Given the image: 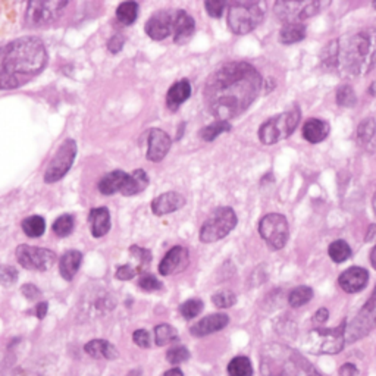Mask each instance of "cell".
Instances as JSON below:
<instances>
[{"mask_svg":"<svg viewBox=\"0 0 376 376\" xmlns=\"http://www.w3.org/2000/svg\"><path fill=\"white\" fill-rule=\"evenodd\" d=\"M262 76L247 62L224 63L209 76L205 85V103L218 121L234 119L256 101Z\"/></svg>","mask_w":376,"mask_h":376,"instance_id":"cell-1","label":"cell"},{"mask_svg":"<svg viewBox=\"0 0 376 376\" xmlns=\"http://www.w3.org/2000/svg\"><path fill=\"white\" fill-rule=\"evenodd\" d=\"M48 65V52L37 37H21L0 48V90H15L36 79Z\"/></svg>","mask_w":376,"mask_h":376,"instance_id":"cell-2","label":"cell"},{"mask_svg":"<svg viewBox=\"0 0 376 376\" xmlns=\"http://www.w3.org/2000/svg\"><path fill=\"white\" fill-rule=\"evenodd\" d=\"M260 372L262 376H322L300 353L278 342L262 348Z\"/></svg>","mask_w":376,"mask_h":376,"instance_id":"cell-3","label":"cell"},{"mask_svg":"<svg viewBox=\"0 0 376 376\" xmlns=\"http://www.w3.org/2000/svg\"><path fill=\"white\" fill-rule=\"evenodd\" d=\"M338 63L350 75H364L376 66V28L356 32L340 44Z\"/></svg>","mask_w":376,"mask_h":376,"instance_id":"cell-4","label":"cell"},{"mask_svg":"<svg viewBox=\"0 0 376 376\" xmlns=\"http://www.w3.org/2000/svg\"><path fill=\"white\" fill-rule=\"evenodd\" d=\"M346 322L337 328H315L307 333L303 348L312 355H337L346 346Z\"/></svg>","mask_w":376,"mask_h":376,"instance_id":"cell-5","label":"cell"},{"mask_svg":"<svg viewBox=\"0 0 376 376\" xmlns=\"http://www.w3.org/2000/svg\"><path fill=\"white\" fill-rule=\"evenodd\" d=\"M264 18V5L259 2H234L228 9V27L242 36L256 30Z\"/></svg>","mask_w":376,"mask_h":376,"instance_id":"cell-6","label":"cell"},{"mask_svg":"<svg viewBox=\"0 0 376 376\" xmlns=\"http://www.w3.org/2000/svg\"><path fill=\"white\" fill-rule=\"evenodd\" d=\"M300 110H298V107H294L289 112L268 119L259 129V140L263 145L271 146L275 143H280L281 140L289 138L295 131L298 123H300Z\"/></svg>","mask_w":376,"mask_h":376,"instance_id":"cell-7","label":"cell"},{"mask_svg":"<svg viewBox=\"0 0 376 376\" xmlns=\"http://www.w3.org/2000/svg\"><path fill=\"white\" fill-rule=\"evenodd\" d=\"M237 215L231 207H218L213 210L200 228L202 242H216L225 238L237 227Z\"/></svg>","mask_w":376,"mask_h":376,"instance_id":"cell-8","label":"cell"},{"mask_svg":"<svg viewBox=\"0 0 376 376\" xmlns=\"http://www.w3.org/2000/svg\"><path fill=\"white\" fill-rule=\"evenodd\" d=\"M259 234L272 250H281L289 241L290 228L285 216L280 213H269L259 222Z\"/></svg>","mask_w":376,"mask_h":376,"instance_id":"cell-9","label":"cell"},{"mask_svg":"<svg viewBox=\"0 0 376 376\" xmlns=\"http://www.w3.org/2000/svg\"><path fill=\"white\" fill-rule=\"evenodd\" d=\"M376 326V286L369 297V300L364 303L356 317L351 320V324L346 326V341L356 342L360 338L366 337L370 331Z\"/></svg>","mask_w":376,"mask_h":376,"instance_id":"cell-10","label":"cell"},{"mask_svg":"<svg viewBox=\"0 0 376 376\" xmlns=\"http://www.w3.org/2000/svg\"><path fill=\"white\" fill-rule=\"evenodd\" d=\"M76 152H79V147H76V143L74 140L70 138L63 141L56 154L52 158L46 172H44V182L53 184L62 180L71 169L76 158Z\"/></svg>","mask_w":376,"mask_h":376,"instance_id":"cell-11","label":"cell"},{"mask_svg":"<svg viewBox=\"0 0 376 376\" xmlns=\"http://www.w3.org/2000/svg\"><path fill=\"white\" fill-rule=\"evenodd\" d=\"M15 256L21 267L30 271L46 272L53 268L54 262H56V254H54V251L27 244L18 246L15 250Z\"/></svg>","mask_w":376,"mask_h":376,"instance_id":"cell-12","label":"cell"},{"mask_svg":"<svg viewBox=\"0 0 376 376\" xmlns=\"http://www.w3.org/2000/svg\"><path fill=\"white\" fill-rule=\"evenodd\" d=\"M66 6H68V2H62V0H49V2H41V0H39V2H31L28 3L25 12L27 25H48L62 15Z\"/></svg>","mask_w":376,"mask_h":376,"instance_id":"cell-13","label":"cell"},{"mask_svg":"<svg viewBox=\"0 0 376 376\" xmlns=\"http://www.w3.org/2000/svg\"><path fill=\"white\" fill-rule=\"evenodd\" d=\"M322 6L320 2H276L273 10L285 24H303L304 19L319 14Z\"/></svg>","mask_w":376,"mask_h":376,"instance_id":"cell-14","label":"cell"},{"mask_svg":"<svg viewBox=\"0 0 376 376\" xmlns=\"http://www.w3.org/2000/svg\"><path fill=\"white\" fill-rule=\"evenodd\" d=\"M80 306L87 316L97 317L112 312L116 306V300L112 293L106 291L105 289H92L83 295Z\"/></svg>","mask_w":376,"mask_h":376,"instance_id":"cell-15","label":"cell"},{"mask_svg":"<svg viewBox=\"0 0 376 376\" xmlns=\"http://www.w3.org/2000/svg\"><path fill=\"white\" fill-rule=\"evenodd\" d=\"M175 10H158L146 24V34L153 40H165L174 36Z\"/></svg>","mask_w":376,"mask_h":376,"instance_id":"cell-16","label":"cell"},{"mask_svg":"<svg viewBox=\"0 0 376 376\" xmlns=\"http://www.w3.org/2000/svg\"><path fill=\"white\" fill-rule=\"evenodd\" d=\"M188 267V250L182 246L172 247L159 264V273L163 276H169L178 273Z\"/></svg>","mask_w":376,"mask_h":376,"instance_id":"cell-17","label":"cell"},{"mask_svg":"<svg viewBox=\"0 0 376 376\" xmlns=\"http://www.w3.org/2000/svg\"><path fill=\"white\" fill-rule=\"evenodd\" d=\"M171 146L172 140L167 132L153 128L149 134V150L146 153V158L152 162H160L171 150Z\"/></svg>","mask_w":376,"mask_h":376,"instance_id":"cell-18","label":"cell"},{"mask_svg":"<svg viewBox=\"0 0 376 376\" xmlns=\"http://www.w3.org/2000/svg\"><path fill=\"white\" fill-rule=\"evenodd\" d=\"M369 281V273L366 269L353 267L347 271L342 272L338 278V284L342 290L350 294H355L362 291L364 286L368 285Z\"/></svg>","mask_w":376,"mask_h":376,"instance_id":"cell-19","label":"cell"},{"mask_svg":"<svg viewBox=\"0 0 376 376\" xmlns=\"http://www.w3.org/2000/svg\"><path fill=\"white\" fill-rule=\"evenodd\" d=\"M185 205V197L176 191L163 193L152 202V210L154 215L163 216L168 213H174L180 210Z\"/></svg>","mask_w":376,"mask_h":376,"instance_id":"cell-20","label":"cell"},{"mask_svg":"<svg viewBox=\"0 0 376 376\" xmlns=\"http://www.w3.org/2000/svg\"><path fill=\"white\" fill-rule=\"evenodd\" d=\"M196 21L191 15H188L185 10H175L174 22V41L176 44H185L194 34Z\"/></svg>","mask_w":376,"mask_h":376,"instance_id":"cell-21","label":"cell"},{"mask_svg":"<svg viewBox=\"0 0 376 376\" xmlns=\"http://www.w3.org/2000/svg\"><path fill=\"white\" fill-rule=\"evenodd\" d=\"M228 324H229V317L224 313L209 315L191 326V335L198 338L206 337L213 333H218V331H222Z\"/></svg>","mask_w":376,"mask_h":376,"instance_id":"cell-22","label":"cell"},{"mask_svg":"<svg viewBox=\"0 0 376 376\" xmlns=\"http://www.w3.org/2000/svg\"><path fill=\"white\" fill-rule=\"evenodd\" d=\"M129 182V174L124 171H114L106 174L98 182V191L105 196H112L115 193H124Z\"/></svg>","mask_w":376,"mask_h":376,"instance_id":"cell-23","label":"cell"},{"mask_svg":"<svg viewBox=\"0 0 376 376\" xmlns=\"http://www.w3.org/2000/svg\"><path fill=\"white\" fill-rule=\"evenodd\" d=\"M88 224H90L93 237H105L110 229V212L107 207L93 209L90 215H88Z\"/></svg>","mask_w":376,"mask_h":376,"instance_id":"cell-24","label":"cell"},{"mask_svg":"<svg viewBox=\"0 0 376 376\" xmlns=\"http://www.w3.org/2000/svg\"><path fill=\"white\" fill-rule=\"evenodd\" d=\"M191 94V84L188 80H180L176 81L167 94V105L168 107L175 112V110H178V107L187 101L188 97Z\"/></svg>","mask_w":376,"mask_h":376,"instance_id":"cell-25","label":"cell"},{"mask_svg":"<svg viewBox=\"0 0 376 376\" xmlns=\"http://www.w3.org/2000/svg\"><path fill=\"white\" fill-rule=\"evenodd\" d=\"M84 351L93 359H105L114 360L118 357V350L115 346L110 344L106 340H92L87 342Z\"/></svg>","mask_w":376,"mask_h":376,"instance_id":"cell-26","label":"cell"},{"mask_svg":"<svg viewBox=\"0 0 376 376\" xmlns=\"http://www.w3.org/2000/svg\"><path fill=\"white\" fill-rule=\"evenodd\" d=\"M83 262V254L76 250L66 251L59 260V271L62 278L66 281H72L74 276L79 272Z\"/></svg>","mask_w":376,"mask_h":376,"instance_id":"cell-27","label":"cell"},{"mask_svg":"<svg viewBox=\"0 0 376 376\" xmlns=\"http://www.w3.org/2000/svg\"><path fill=\"white\" fill-rule=\"evenodd\" d=\"M329 136V124L322 119H311L307 121L303 127V137L306 141L317 145V143L324 141Z\"/></svg>","mask_w":376,"mask_h":376,"instance_id":"cell-28","label":"cell"},{"mask_svg":"<svg viewBox=\"0 0 376 376\" xmlns=\"http://www.w3.org/2000/svg\"><path fill=\"white\" fill-rule=\"evenodd\" d=\"M306 37L304 24H284L280 31V41L282 44H294Z\"/></svg>","mask_w":376,"mask_h":376,"instance_id":"cell-29","label":"cell"},{"mask_svg":"<svg viewBox=\"0 0 376 376\" xmlns=\"http://www.w3.org/2000/svg\"><path fill=\"white\" fill-rule=\"evenodd\" d=\"M149 185V176L143 169H137L132 174H129V182L123 193L124 196H136L141 191H145V188Z\"/></svg>","mask_w":376,"mask_h":376,"instance_id":"cell-30","label":"cell"},{"mask_svg":"<svg viewBox=\"0 0 376 376\" xmlns=\"http://www.w3.org/2000/svg\"><path fill=\"white\" fill-rule=\"evenodd\" d=\"M22 231H24V234L30 238H39L44 234V231H46V220L39 215L30 216L22 220Z\"/></svg>","mask_w":376,"mask_h":376,"instance_id":"cell-31","label":"cell"},{"mask_svg":"<svg viewBox=\"0 0 376 376\" xmlns=\"http://www.w3.org/2000/svg\"><path fill=\"white\" fill-rule=\"evenodd\" d=\"M138 17V3L136 2H124L116 9V18L124 25L134 24Z\"/></svg>","mask_w":376,"mask_h":376,"instance_id":"cell-32","label":"cell"},{"mask_svg":"<svg viewBox=\"0 0 376 376\" xmlns=\"http://www.w3.org/2000/svg\"><path fill=\"white\" fill-rule=\"evenodd\" d=\"M227 370L229 376H253L251 362L246 356H237L232 359Z\"/></svg>","mask_w":376,"mask_h":376,"instance_id":"cell-33","label":"cell"},{"mask_svg":"<svg viewBox=\"0 0 376 376\" xmlns=\"http://www.w3.org/2000/svg\"><path fill=\"white\" fill-rule=\"evenodd\" d=\"M328 254H329V258L333 259V262L344 263L346 260H348L351 258L353 251L344 240H337L329 246Z\"/></svg>","mask_w":376,"mask_h":376,"instance_id":"cell-34","label":"cell"},{"mask_svg":"<svg viewBox=\"0 0 376 376\" xmlns=\"http://www.w3.org/2000/svg\"><path fill=\"white\" fill-rule=\"evenodd\" d=\"M176 338H178V334H176V329L171 325L162 324L154 328V341H156L159 347L171 344V342L176 341Z\"/></svg>","mask_w":376,"mask_h":376,"instance_id":"cell-35","label":"cell"},{"mask_svg":"<svg viewBox=\"0 0 376 376\" xmlns=\"http://www.w3.org/2000/svg\"><path fill=\"white\" fill-rule=\"evenodd\" d=\"M231 129V124L227 123V121H215L213 124H210L205 127L200 131V138L203 141H213L216 137H219L224 132H228Z\"/></svg>","mask_w":376,"mask_h":376,"instance_id":"cell-36","label":"cell"},{"mask_svg":"<svg viewBox=\"0 0 376 376\" xmlns=\"http://www.w3.org/2000/svg\"><path fill=\"white\" fill-rule=\"evenodd\" d=\"M313 297V290L311 289V286H306V285H302V286H297V289H294L290 295H289V303L290 306L293 307H302L304 306L306 303H309L312 300Z\"/></svg>","mask_w":376,"mask_h":376,"instance_id":"cell-37","label":"cell"},{"mask_svg":"<svg viewBox=\"0 0 376 376\" xmlns=\"http://www.w3.org/2000/svg\"><path fill=\"white\" fill-rule=\"evenodd\" d=\"M74 218L71 215H62L54 220L52 229L59 237H68L74 231Z\"/></svg>","mask_w":376,"mask_h":376,"instance_id":"cell-38","label":"cell"},{"mask_svg":"<svg viewBox=\"0 0 376 376\" xmlns=\"http://www.w3.org/2000/svg\"><path fill=\"white\" fill-rule=\"evenodd\" d=\"M375 129H376V123L373 118H368L363 121L357 128V141L360 143V145H366V143H369L373 138Z\"/></svg>","mask_w":376,"mask_h":376,"instance_id":"cell-39","label":"cell"},{"mask_svg":"<svg viewBox=\"0 0 376 376\" xmlns=\"http://www.w3.org/2000/svg\"><path fill=\"white\" fill-rule=\"evenodd\" d=\"M337 103L344 107H355L357 103V97L355 90L350 85H342L337 92Z\"/></svg>","mask_w":376,"mask_h":376,"instance_id":"cell-40","label":"cell"},{"mask_svg":"<svg viewBox=\"0 0 376 376\" xmlns=\"http://www.w3.org/2000/svg\"><path fill=\"white\" fill-rule=\"evenodd\" d=\"M203 311V302L198 300V298H191V300H187L185 303L181 304L180 312L181 315L187 319H194L196 316H198Z\"/></svg>","mask_w":376,"mask_h":376,"instance_id":"cell-41","label":"cell"},{"mask_svg":"<svg viewBox=\"0 0 376 376\" xmlns=\"http://www.w3.org/2000/svg\"><path fill=\"white\" fill-rule=\"evenodd\" d=\"M212 303L219 309H229V307H232L237 303V295L232 291H229V290L219 291V293L213 294Z\"/></svg>","mask_w":376,"mask_h":376,"instance_id":"cell-42","label":"cell"},{"mask_svg":"<svg viewBox=\"0 0 376 376\" xmlns=\"http://www.w3.org/2000/svg\"><path fill=\"white\" fill-rule=\"evenodd\" d=\"M190 359V351H188L185 347H174L167 353V360L171 364H181Z\"/></svg>","mask_w":376,"mask_h":376,"instance_id":"cell-43","label":"cell"},{"mask_svg":"<svg viewBox=\"0 0 376 376\" xmlns=\"http://www.w3.org/2000/svg\"><path fill=\"white\" fill-rule=\"evenodd\" d=\"M18 280V271L10 267V264H2L0 267V284L5 286H10L14 285Z\"/></svg>","mask_w":376,"mask_h":376,"instance_id":"cell-44","label":"cell"},{"mask_svg":"<svg viewBox=\"0 0 376 376\" xmlns=\"http://www.w3.org/2000/svg\"><path fill=\"white\" fill-rule=\"evenodd\" d=\"M138 286L145 291H158L162 289V284L158 281L156 276L146 273L138 280Z\"/></svg>","mask_w":376,"mask_h":376,"instance_id":"cell-45","label":"cell"},{"mask_svg":"<svg viewBox=\"0 0 376 376\" xmlns=\"http://www.w3.org/2000/svg\"><path fill=\"white\" fill-rule=\"evenodd\" d=\"M227 3L222 2V0H207L205 2V8L207 10V14L212 18H220L224 14Z\"/></svg>","mask_w":376,"mask_h":376,"instance_id":"cell-46","label":"cell"},{"mask_svg":"<svg viewBox=\"0 0 376 376\" xmlns=\"http://www.w3.org/2000/svg\"><path fill=\"white\" fill-rule=\"evenodd\" d=\"M140 272L138 268L131 267V264H124V267L118 268L116 271V278L121 281H129L132 278H136V275Z\"/></svg>","mask_w":376,"mask_h":376,"instance_id":"cell-47","label":"cell"},{"mask_svg":"<svg viewBox=\"0 0 376 376\" xmlns=\"http://www.w3.org/2000/svg\"><path fill=\"white\" fill-rule=\"evenodd\" d=\"M129 253L132 254V256H136V259H138L143 264H147L152 260V253L147 249H143L138 246H131Z\"/></svg>","mask_w":376,"mask_h":376,"instance_id":"cell-48","label":"cell"},{"mask_svg":"<svg viewBox=\"0 0 376 376\" xmlns=\"http://www.w3.org/2000/svg\"><path fill=\"white\" fill-rule=\"evenodd\" d=\"M132 340H134L136 344L141 348H149L150 347V335L146 329H138L132 334Z\"/></svg>","mask_w":376,"mask_h":376,"instance_id":"cell-49","label":"cell"},{"mask_svg":"<svg viewBox=\"0 0 376 376\" xmlns=\"http://www.w3.org/2000/svg\"><path fill=\"white\" fill-rule=\"evenodd\" d=\"M21 293L24 294V297L28 298L30 302H36V300H39V298L41 297V291L37 289L36 285H32V284L22 285Z\"/></svg>","mask_w":376,"mask_h":376,"instance_id":"cell-50","label":"cell"},{"mask_svg":"<svg viewBox=\"0 0 376 376\" xmlns=\"http://www.w3.org/2000/svg\"><path fill=\"white\" fill-rule=\"evenodd\" d=\"M124 43H125V39L121 34L112 36V39L107 41V49L112 53H118V52H121V49L124 48Z\"/></svg>","mask_w":376,"mask_h":376,"instance_id":"cell-51","label":"cell"},{"mask_svg":"<svg viewBox=\"0 0 376 376\" xmlns=\"http://www.w3.org/2000/svg\"><path fill=\"white\" fill-rule=\"evenodd\" d=\"M340 376H356L359 373V369L356 368V364L353 363H344L338 370Z\"/></svg>","mask_w":376,"mask_h":376,"instance_id":"cell-52","label":"cell"},{"mask_svg":"<svg viewBox=\"0 0 376 376\" xmlns=\"http://www.w3.org/2000/svg\"><path fill=\"white\" fill-rule=\"evenodd\" d=\"M329 317V312H328V309L322 307V309H319V311L313 315V322L317 324V325H324L326 320Z\"/></svg>","mask_w":376,"mask_h":376,"instance_id":"cell-53","label":"cell"},{"mask_svg":"<svg viewBox=\"0 0 376 376\" xmlns=\"http://www.w3.org/2000/svg\"><path fill=\"white\" fill-rule=\"evenodd\" d=\"M48 307H49V304H48L46 302H41V303L37 304L36 315H37L39 319H44V317H46V315H48Z\"/></svg>","mask_w":376,"mask_h":376,"instance_id":"cell-54","label":"cell"},{"mask_svg":"<svg viewBox=\"0 0 376 376\" xmlns=\"http://www.w3.org/2000/svg\"><path fill=\"white\" fill-rule=\"evenodd\" d=\"M165 376H184V373L178 368H174V369H171V370H168L167 373H165Z\"/></svg>","mask_w":376,"mask_h":376,"instance_id":"cell-55","label":"cell"},{"mask_svg":"<svg viewBox=\"0 0 376 376\" xmlns=\"http://www.w3.org/2000/svg\"><path fill=\"white\" fill-rule=\"evenodd\" d=\"M370 263H372V267L376 269V246L373 247V250L370 253Z\"/></svg>","mask_w":376,"mask_h":376,"instance_id":"cell-56","label":"cell"},{"mask_svg":"<svg viewBox=\"0 0 376 376\" xmlns=\"http://www.w3.org/2000/svg\"><path fill=\"white\" fill-rule=\"evenodd\" d=\"M372 206H373V212H375V216H376V193L373 194V200H372Z\"/></svg>","mask_w":376,"mask_h":376,"instance_id":"cell-57","label":"cell"},{"mask_svg":"<svg viewBox=\"0 0 376 376\" xmlns=\"http://www.w3.org/2000/svg\"><path fill=\"white\" fill-rule=\"evenodd\" d=\"M140 375V370H132L128 373V376H138Z\"/></svg>","mask_w":376,"mask_h":376,"instance_id":"cell-58","label":"cell"},{"mask_svg":"<svg viewBox=\"0 0 376 376\" xmlns=\"http://www.w3.org/2000/svg\"><path fill=\"white\" fill-rule=\"evenodd\" d=\"M370 90H372V93H373V94H376V81L372 84V88H370Z\"/></svg>","mask_w":376,"mask_h":376,"instance_id":"cell-59","label":"cell"},{"mask_svg":"<svg viewBox=\"0 0 376 376\" xmlns=\"http://www.w3.org/2000/svg\"><path fill=\"white\" fill-rule=\"evenodd\" d=\"M372 6L376 9V2H373V3H372Z\"/></svg>","mask_w":376,"mask_h":376,"instance_id":"cell-60","label":"cell"}]
</instances>
